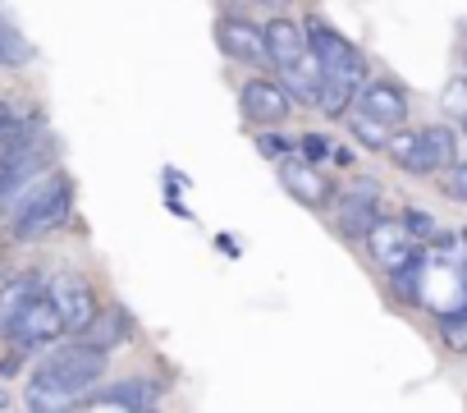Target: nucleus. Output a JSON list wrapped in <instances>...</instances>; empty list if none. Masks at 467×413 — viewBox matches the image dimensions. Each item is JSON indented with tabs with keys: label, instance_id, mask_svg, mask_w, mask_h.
Listing matches in <instances>:
<instances>
[{
	"label": "nucleus",
	"instance_id": "obj_1",
	"mask_svg": "<svg viewBox=\"0 0 467 413\" xmlns=\"http://www.w3.org/2000/svg\"><path fill=\"white\" fill-rule=\"evenodd\" d=\"M101 372H106V354L83 340L69 349H51L28 381V404L33 408H78L83 395L101 381Z\"/></svg>",
	"mask_w": 467,
	"mask_h": 413
},
{
	"label": "nucleus",
	"instance_id": "obj_2",
	"mask_svg": "<svg viewBox=\"0 0 467 413\" xmlns=\"http://www.w3.org/2000/svg\"><path fill=\"white\" fill-rule=\"evenodd\" d=\"M15 239H42V235H51V230H60L65 221H69V212H74V184L65 179V175H47V179H37L33 188H24L19 197H15Z\"/></svg>",
	"mask_w": 467,
	"mask_h": 413
},
{
	"label": "nucleus",
	"instance_id": "obj_3",
	"mask_svg": "<svg viewBox=\"0 0 467 413\" xmlns=\"http://www.w3.org/2000/svg\"><path fill=\"white\" fill-rule=\"evenodd\" d=\"M389 161L408 175H435L444 165H453V129H403V133H389L385 143Z\"/></svg>",
	"mask_w": 467,
	"mask_h": 413
},
{
	"label": "nucleus",
	"instance_id": "obj_4",
	"mask_svg": "<svg viewBox=\"0 0 467 413\" xmlns=\"http://www.w3.org/2000/svg\"><path fill=\"white\" fill-rule=\"evenodd\" d=\"M417 303L435 308V317L467 312V267L458 258H440V253H435V262H421Z\"/></svg>",
	"mask_w": 467,
	"mask_h": 413
},
{
	"label": "nucleus",
	"instance_id": "obj_5",
	"mask_svg": "<svg viewBox=\"0 0 467 413\" xmlns=\"http://www.w3.org/2000/svg\"><path fill=\"white\" fill-rule=\"evenodd\" d=\"M307 47H312V56H317L326 69H335V74H348V79L367 83L362 51H358L348 37H339V33L326 24V19H307Z\"/></svg>",
	"mask_w": 467,
	"mask_h": 413
},
{
	"label": "nucleus",
	"instance_id": "obj_6",
	"mask_svg": "<svg viewBox=\"0 0 467 413\" xmlns=\"http://www.w3.org/2000/svg\"><path fill=\"white\" fill-rule=\"evenodd\" d=\"M280 165V179H285V188L294 193V202H303V206H312V212H321V206H330L335 202V188H330V179H326V170L317 165V161H307V156H285V161H275Z\"/></svg>",
	"mask_w": 467,
	"mask_h": 413
},
{
	"label": "nucleus",
	"instance_id": "obj_7",
	"mask_svg": "<svg viewBox=\"0 0 467 413\" xmlns=\"http://www.w3.org/2000/svg\"><path fill=\"white\" fill-rule=\"evenodd\" d=\"M335 212H339V230H344L348 239H367V230L380 221V188H376L371 179L348 184V188L339 193V202H335Z\"/></svg>",
	"mask_w": 467,
	"mask_h": 413
},
{
	"label": "nucleus",
	"instance_id": "obj_8",
	"mask_svg": "<svg viewBox=\"0 0 467 413\" xmlns=\"http://www.w3.org/2000/svg\"><path fill=\"white\" fill-rule=\"evenodd\" d=\"M362 244L371 249V258H376L385 271H399V267H408V262L421 258V253H417L421 244H417V235H412L403 221H376Z\"/></svg>",
	"mask_w": 467,
	"mask_h": 413
},
{
	"label": "nucleus",
	"instance_id": "obj_9",
	"mask_svg": "<svg viewBox=\"0 0 467 413\" xmlns=\"http://www.w3.org/2000/svg\"><path fill=\"white\" fill-rule=\"evenodd\" d=\"M47 299L60 308V317H65V326H69L74 335H78V331L92 322V312H97V294H92L88 281L74 276V271L51 276V281H47Z\"/></svg>",
	"mask_w": 467,
	"mask_h": 413
},
{
	"label": "nucleus",
	"instance_id": "obj_10",
	"mask_svg": "<svg viewBox=\"0 0 467 413\" xmlns=\"http://www.w3.org/2000/svg\"><path fill=\"white\" fill-rule=\"evenodd\" d=\"M239 101H244V115L253 124H280L294 111V97L285 92V83L280 79H262V74L239 88Z\"/></svg>",
	"mask_w": 467,
	"mask_h": 413
},
{
	"label": "nucleus",
	"instance_id": "obj_11",
	"mask_svg": "<svg viewBox=\"0 0 467 413\" xmlns=\"http://www.w3.org/2000/svg\"><path fill=\"white\" fill-rule=\"evenodd\" d=\"M215 42L229 60L239 65H262L266 60V28H257L253 19H239V15H224L215 24Z\"/></svg>",
	"mask_w": 467,
	"mask_h": 413
},
{
	"label": "nucleus",
	"instance_id": "obj_12",
	"mask_svg": "<svg viewBox=\"0 0 467 413\" xmlns=\"http://www.w3.org/2000/svg\"><path fill=\"white\" fill-rule=\"evenodd\" d=\"M69 326H65V317H60V308L47 299V290L28 303V312L19 317V326H15V335L10 340H19L24 349H37V344H51V340H60Z\"/></svg>",
	"mask_w": 467,
	"mask_h": 413
},
{
	"label": "nucleus",
	"instance_id": "obj_13",
	"mask_svg": "<svg viewBox=\"0 0 467 413\" xmlns=\"http://www.w3.org/2000/svg\"><path fill=\"white\" fill-rule=\"evenodd\" d=\"M156 399H161V386H156V381L133 376V381H115V386H106V390H97V395H83V404H78V408H119V413H142V408H151Z\"/></svg>",
	"mask_w": 467,
	"mask_h": 413
},
{
	"label": "nucleus",
	"instance_id": "obj_14",
	"mask_svg": "<svg viewBox=\"0 0 467 413\" xmlns=\"http://www.w3.org/2000/svg\"><path fill=\"white\" fill-rule=\"evenodd\" d=\"M358 111L376 115V120L389 124V129H399V124L408 120V97H403V88H399L394 79H371V83L358 88Z\"/></svg>",
	"mask_w": 467,
	"mask_h": 413
},
{
	"label": "nucleus",
	"instance_id": "obj_15",
	"mask_svg": "<svg viewBox=\"0 0 467 413\" xmlns=\"http://www.w3.org/2000/svg\"><path fill=\"white\" fill-rule=\"evenodd\" d=\"M47 285L33 276V271H24V276H15V281H5L0 285V335H15V326H19V317L28 312V303L42 294Z\"/></svg>",
	"mask_w": 467,
	"mask_h": 413
},
{
	"label": "nucleus",
	"instance_id": "obj_16",
	"mask_svg": "<svg viewBox=\"0 0 467 413\" xmlns=\"http://www.w3.org/2000/svg\"><path fill=\"white\" fill-rule=\"evenodd\" d=\"M307 51H312V47H307V28H298L294 19H271V24H266V60H271L275 69L303 60Z\"/></svg>",
	"mask_w": 467,
	"mask_h": 413
},
{
	"label": "nucleus",
	"instance_id": "obj_17",
	"mask_svg": "<svg viewBox=\"0 0 467 413\" xmlns=\"http://www.w3.org/2000/svg\"><path fill=\"white\" fill-rule=\"evenodd\" d=\"M321 60L307 51L303 60H294V65H285L280 69V83H285V92L298 101V106H317V97H321Z\"/></svg>",
	"mask_w": 467,
	"mask_h": 413
},
{
	"label": "nucleus",
	"instance_id": "obj_18",
	"mask_svg": "<svg viewBox=\"0 0 467 413\" xmlns=\"http://www.w3.org/2000/svg\"><path fill=\"white\" fill-rule=\"evenodd\" d=\"M124 335H129V312H119V308H97V312H92V322L78 331V340H83V344H92V349H101V354L119 349V344H124Z\"/></svg>",
	"mask_w": 467,
	"mask_h": 413
},
{
	"label": "nucleus",
	"instance_id": "obj_19",
	"mask_svg": "<svg viewBox=\"0 0 467 413\" xmlns=\"http://www.w3.org/2000/svg\"><path fill=\"white\" fill-rule=\"evenodd\" d=\"M326 69V65H321ZM358 79H348V74H335V69H326L321 74V97H317V111L321 115H330V120H339V115H348V106H353V97H358Z\"/></svg>",
	"mask_w": 467,
	"mask_h": 413
},
{
	"label": "nucleus",
	"instance_id": "obj_20",
	"mask_svg": "<svg viewBox=\"0 0 467 413\" xmlns=\"http://www.w3.org/2000/svg\"><path fill=\"white\" fill-rule=\"evenodd\" d=\"M37 51H33V42L10 24V19H0V65H10V69H24L28 60H33Z\"/></svg>",
	"mask_w": 467,
	"mask_h": 413
},
{
	"label": "nucleus",
	"instance_id": "obj_21",
	"mask_svg": "<svg viewBox=\"0 0 467 413\" xmlns=\"http://www.w3.org/2000/svg\"><path fill=\"white\" fill-rule=\"evenodd\" d=\"M348 129H353V138H358V143H367L371 152H385V143H389V124H380V120H376V115H367V111H353Z\"/></svg>",
	"mask_w": 467,
	"mask_h": 413
},
{
	"label": "nucleus",
	"instance_id": "obj_22",
	"mask_svg": "<svg viewBox=\"0 0 467 413\" xmlns=\"http://www.w3.org/2000/svg\"><path fill=\"white\" fill-rule=\"evenodd\" d=\"M440 335L453 354H467V312H444L440 317Z\"/></svg>",
	"mask_w": 467,
	"mask_h": 413
},
{
	"label": "nucleus",
	"instance_id": "obj_23",
	"mask_svg": "<svg viewBox=\"0 0 467 413\" xmlns=\"http://www.w3.org/2000/svg\"><path fill=\"white\" fill-rule=\"evenodd\" d=\"M403 226H408V230L417 235V244H431V239L440 235V226H435V221H431L426 212H403Z\"/></svg>",
	"mask_w": 467,
	"mask_h": 413
},
{
	"label": "nucleus",
	"instance_id": "obj_24",
	"mask_svg": "<svg viewBox=\"0 0 467 413\" xmlns=\"http://www.w3.org/2000/svg\"><path fill=\"white\" fill-rule=\"evenodd\" d=\"M444 111L467 120V79H453V83L444 88Z\"/></svg>",
	"mask_w": 467,
	"mask_h": 413
},
{
	"label": "nucleus",
	"instance_id": "obj_25",
	"mask_svg": "<svg viewBox=\"0 0 467 413\" xmlns=\"http://www.w3.org/2000/svg\"><path fill=\"white\" fill-rule=\"evenodd\" d=\"M257 147H262V152H266L271 161H285V156L294 152V147H289V143H285L280 133H262V138H257Z\"/></svg>",
	"mask_w": 467,
	"mask_h": 413
},
{
	"label": "nucleus",
	"instance_id": "obj_26",
	"mask_svg": "<svg viewBox=\"0 0 467 413\" xmlns=\"http://www.w3.org/2000/svg\"><path fill=\"white\" fill-rule=\"evenodd\" d=\"M303 156H307V161H326V156H330V138L307 133V138H303Z\"/></svg>",
	"mask_w": 467,
	"mask_h": 413
},
{
	"label": "nucleus",
	"instance_id": "obj_27",
	"mask_svg": "<svg viewBox=\"0 0 467 413\" xmlns=\"http://www.w3.org/2000/svg\"><path fill=\"white\" fill-rule=\"evenodd\" d=\"M444 188H449L458 202H467V165H449V179H444Z\"/></svg>",
	"mask_w": 467,
	"mask_h": 413
},
{
	"label": "nucleus",
	"instance_id": "obj_28",
	"mask_svg": "<svg viewBox=\"0 0 467 413\" xmlns=\"http://www.w3.org/2000/svg\"><path fill=\"white\" fill-rule=\"evenodd\" d=\"M271 5H285V0H271Z\"/></svg>",
	"mask_w": 467,
	"mask_h": 413
},
{
	"label": "nucleus",
	"instance_id": "obj_29",
	"mask_svg": "<svg viewBox=\"0 0 467 413\" xmlns=\"http://www.w3.org/2000/svg\"><path fill=\"white\" fill-rule=\"evenodd\" d=\"M462 124H467V120H462Z\"/></svg>",
	"mask_w": 467,
	"mask_h": 413
}]
</instances>
